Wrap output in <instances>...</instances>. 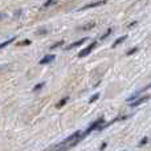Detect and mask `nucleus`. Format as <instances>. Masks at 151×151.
I'll list each match as a JSON object with an SVG mask.
<instances>
[{"mask_svg":"<svg viewBox=\"0 0 151 151\" xmlns=\"http://www.w3.org/2000/svg\"><path fill=\"white\" fill-rule=\"evenodd\" d=\"M102 123H104V118H99V119H97L96 122H93V123H91V126H90V127H89L88 130L85 131V133H82V138H83V137H85V135H88V134H90L93 130H96V129H98L99 126L102 125Z\"/></svg>","mask_w":151,"mask_h":151,"instance_id":"nucleus-1","label":"nucleus"},{"mask_svg":"<svg viewBox=\"0 0 151 151\" xmlns=\"http://www.w3.org/2000/svg\"><path fill=\"white\" fill-rule=\"evenodd\" d=\"M96 47H97V41H93L90 45H89V47H86L85 49H83V50H81V52L78 53V57H80V58H82V57H85V56H88L89 53H90L91 50H93Z\"/></svg>","mask_w":151,"mask_h":151,"instance_id":"nucleus-2","label":"nucleus"},{"mask_svg":"<svg viewBox=\"0 0 151 151\" xmlns=\"http://www.w3.org/2000/svg\"><path fill=\"white\" fill-rule=\"evenodd\" d=\"M56 58V56L55 55H47L45 57H42L41 60H40V65H45V64H49V63H52L53 60Z\"/></svg>","mask_w":151,"mask_h":151,"instance_id":"nucleus-3","label":"nucleus"},{"mask_svg":"<svg viewBox=\"0 0 151 151\" xmlns=\"http://www.w3.org/2000/svg\"><path fill=\"white\" fill-rule=\"evenodd\" d=\"M150 99V96L149 94H147V96H145V97H142V98H138L137 99L135 102H133V104H131V106H138V105H142V104H145V102H147Z\"/></svg>","mask_w":151,"mask_h":151,"instance_id":"nucleus-4","label":"nucleus"},{"mask_svg":"<svg viewBox=\"0 0 151 151\" xmlns=\"http://www.w3.org/2000/svg\"><path fill=\"white\" fill-rule=\"evenodd\" d=\"M85 41H86V37H85V39H81V40H78V41L72 42L70 45H68V48H66V49H73V48H77V47H80V45H82Z\"/></svg>","mask_w":151,"mask_h":151,"instance_id":"nucleus-5","label":"nucleus"},{"mask_svg":"<svg viewBox=\"0 0 151 151\" xmlns=\"http://www.w3.org/2000/svg\"><path fill=\"white\" fill-rule=\"evenodd\" d=\"M106 3V0H101V1H96V3H91V4H88L85 7H82L81 9H88V8H94V7H98V5H102Z\"/></svg>","mask_w":151,"mask_h":151,"instance_id":"nucleus-6","label":"nucleus"},{"mask_svg":"<svg viewBox=\"0 0 151 151\" xmlns=\"http://www.w3.org/2000/svg\"><path fill=\"white\" fill-rule=\"evenodd\" d=\"M13 41H15V37H11V39H8L7 41H4V42H0V49H3V48L8 47V45H9L11 42H13Z\"/></svg>","mask_w":151,"mask_h":151,"instance_id":"nucleus-7","label":"nucleus"},{"mask_svg":"<svg viewBox=\"0 0 151 151\" xmlns=\"http://www.w3.org/2000/svg\"><path fill=\"white\" fill-rule=\"evenodd\" d=\"M68 101H69V97H64V98L61 99V101L58 102L57 105H56V107H57V109H61V107H63L64 105H65V104H66V102H68Z\"/></svg>","mask_w":151,"mask_h":151,"instance_id":"nucleus-8","label":"nucleus"},{"mask_svg":"<svg viewBox=\"0 0 151 151\" xmlns=\"http://www.w3.org/2000/svg\"><path fill=\"white\" fill-rule=\"evenodd\" d=\"M126 39H127V36H122V37H121V39H118L117 41H115L114 44H113V48H115V47H117V45H119L121 42H123V41H125Z\"/></svg>","mask_w":151,"mask_h":151,"instance_id":"nucleus-9","label":"nucleus"},{"mask_svg":"<svg viewBox=\"0 0 151 151\" xmlns=\"http://www.w3.org/2000/svg\"><path fill=\"white\" fill-rule=\"evenodd\" d=\"M98 98H99V93H96V94H93V96H91V98L89 99V102H90V104H93V102H96Z\"/></svg>","mask_w":151,"mask_h":151,"instance_id":"nucleus-10","label":"nucleus"},{"mask_svg":"<svg viewBox=\"0 0 151 151\" xmlns=\"http://www.w3.org/2000/svg\"><path fill=\"white\" fill-rule=\"evenodd\" d=\"M94 25H96V23H89L88 25L82 27V28H81V29H82V31H88V29H91V28H93Z\"/></svg>","mask_w":151,"mask_h":151,"instance_id":"nucleus-11","label":"nucleus"},{"mask_svg":"<svg viewBox=\"0 0 151 151\" xmlns=\"http://www.w3.org/2000/svg\"><path fill=\"white\" fill-rule=\"evenodd\" d=\"M44 85H45V82H41V83H39V85H36L33 88V91H39V90H41L42 88H44Z\"/></svg>","mask_w":151,"mask_h":151,"instance_id":"nucleus-12","label":"nucleus"},{"mask_svg":"<svg viewBox=\"0 0 151 151\" xmlns=\"http://www.w3.org/2000/svg\"><path fill=\"white\" fill-rule=\"evenodd\" d=\"M147 142H149V138H147V137H145V138H143V139H142V141H141V142H139V145H138V146H139V147L145 146V145H146V143H147Z\"/></svg>","mask_w":151,"mask_h":151,"instance_id":"nucleus-13","label":"nucleus"},{"mask_svg":"<svg viewBox=\"0 0 151 151\" xmlns=\"http://www.w3.org/2000/svg\"><path fill=\"white\" fill-rule=\"evenodd\" d=\"M63 44H64L63 41H58V42H56V44H53L52 47H50V49H56V48H57V47H61V45H63Z\"/></svg>","mask_w":151,"mask_h":151,"instance_id":"nucleus-14","label":"nucleus"},{"mask_svg":"<svg viewBox=\"0 0 151 151\" xmlns=\"http://www.w3.org/2000/svg\"><path fill=\"white\" fill-rule=\"evenodd\" d=\"M111 32H113V31H111V28H110V29H107V31H106V33H105L104 36L101 37V40H105V39H106V37H107V36H109L110 33H111Z\"/></svg>","mask_w":151,"mask_h":151,"instance_id":"nucleus-15","label":"nucleus"},{"mask_svg":"<svg viewBox=\"0 0 151 151\" xmlns=\"http://www.w3.org/2000/svg\"><path fill=\"white\" fill-rule=\"evenodd\" d=\"M137 50H138V48H133V49H131V50H129V52L126 53V55H127V56H131V55H133V53H135Z\"/></svg>","mask_w":151,"mask_h":151,"instance_id":"nucleus-16","label":"nucleus"},{"mask_svg":"<svg viewBox=\"0 0 151 151\" xmlns=\"http://www.w3.org/2000/svg\"><path fill=\"white\" fill-rule=\"evenodd\" d=\"M29 44H31V41H29V40H25V41L19 42V45H29Z\"/></svg>","mask_w":151,"mask_h":151,"instance_id":"nucleus-17","label":"nucleus"},{"mask_svg":"<svg viewBox=\"0 0 151 151\" xmlns=\"http://www.w3.org/2000/svg\"><path fill=\"white\" fill-rule=\"evenodd\" d=\"M55 1H56V0H48V1H47V3H45V4H44V7H48V5L53 4V3H55Z\"/></svg>","mask_w":151,"mask_h":151,"instance_id":"nucleus-18","label":"nucleus"},{"mask_svg":"<svg viewBox=\"0 0 151 151\" xmlns=\"http://www.w3.org/2000/svg\"><path fill=\"white\" fill-rule=\"evenodd\" d=\"M106 146H107V143H106V142H104V143H102V146H101V151L106 149Z\"/></svg>","mask_w":151,"mask_h":151,"instance_id":"nucleus-19","label":"nucleus"},{"mask_svg":"<svg viewBox=\"0 0 151 151\" xmlns=\"http://www.w3.org/2000/svg\"><path fill=\"white\" fill-rule=\"evenodd\" d=\"M0 17H1V16H0Z\"/></svg>","mask_w":151,"mask_h":151,"instance_id":"nucleus-20","label":"nucleus"}]
</instances>
